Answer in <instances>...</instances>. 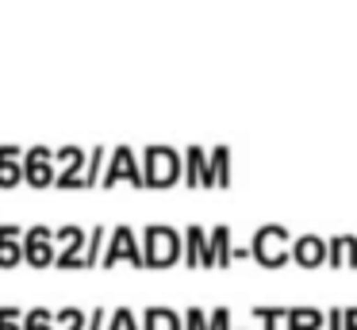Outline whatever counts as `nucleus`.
I'll use <instances>...</instances> for the list:
<instances>
[{
	"instance_id": "f257e3e1",
	"label": "nucleus",
	"mask_w": 357,
	"mask_h": 330,
	"mask_svg": "<svg viewBox=\"0 0 357 330\" xmlns=\"http://www.w3.org/2000/svg\"><path fill=\"white\" fill-rule=\"evenodd\" d=\"M150 242H154V257H158V253H165V261H173V253H177V250H173V230H150Z\"/></svg>"
},
{
	"instance_id": "f03ea898",
	"label": "nucleus",
	"mask_w": 357,
	"mask_h": 330,
	"mask_svg": "<svg viewBox=\"0 0 357 330\" xmlns=\"http://www.w3.org/2000/svg\"><path fill=\"white\" fill-rule=\"evenodd\" d=\"M319 253H323V250H319V242H311V238H307V242L300 246V261H311V257L319 261Z\"/></svg>"
}]
</instances>
